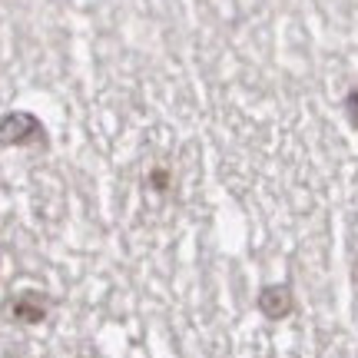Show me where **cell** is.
I'll list each match as a JSON object with an SVG mask.
<instances>
[{
    "label": "cell",
    "instance_id": "obj_1",
    "mask_svg": "<svg viewBox=\"0 0 358 358\" xmlns=\"http://www.w3.org/2000/svg\"><path fill=\"white\" fill-rule=\"evenodd\" d=\"M37 129V123L30 120V116H10V120H3L0 123V140H24L27 133H34Z\"/></svg>",
    "mask_w": 358,
    "mask_h": 358
},
{
    "label": "cell",
    "instance_id": "obj_2",
    "mask_svg": "<svg viewBox=\"0 0 358 358\" xmlns=\"http://www.w3.org/2000/svg\"><path fill=\"white\" fill-rule=\"evenodd\" d=\"M348 113H352V120L358 123V93H352V100H348Z\"/></svg>",
    "mask_w": 358,
    "mask_h": 358
}]
</instances>
